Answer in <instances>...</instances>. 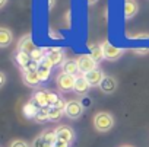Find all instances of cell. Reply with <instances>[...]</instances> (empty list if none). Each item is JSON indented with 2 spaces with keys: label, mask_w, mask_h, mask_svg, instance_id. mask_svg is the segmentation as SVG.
<instances>
[{
  "label": "cell",
  "mask_w": 149,
  "mask_h": 147,
  "mask_svg": "<svg viewBox=\"0 0 149 147\" xmlns=\"http://www.w3.org/2000/svg\"><path fill=\"white\" fill-rule=\"evenodd\" d=\"M94 127L100 133H107L114 127V118L108 112H98L94 117Z\"/></svg>",
  "instance_id": "obj_1"
},
{
  "label": "cell",
  "mask_w": 149,
  "mask_h": 147,
  "mask_svg": "<svg viewBox=\"0 0 149 147\" xmlns=\"http://www.w3.org/2000/svg\"><path fill=\"white\" fill-rule=\"evenodd\" d=\"M76 61L79 66V73H82V75H88L97 68V61L91 57V54H82L78 57Z\"/></svg>",
  "instance_id": "obj_2"
},
{
  "label": "cell",
  "mask_w": 149,
  "mask_h": 147,
  "mask_svg": "<svg viewBox=\"0 0 149 147\" xmlns=\"http://www.w3.org/2000/svg\"><path fill=\"white\" fill-rule=\"evenodd\" d=\"M84 112V106L79 101H67L66 108H64V115L69 117L70 119H78Z\"/></svg>",
  "instance_id": "obj_3"
},
{
  "label": "cell",
  "mask_w": 149,
  "mask_h": 147,
  "mask_svg": "<svg viewBox=\"0 0 149 147\" xmlns=\"http://www.w3.org/2000/svg\"><path fill=\"white\" fill-rule=\"evenodd\" d=\"M74 82H76V76H70V75H66V73H60L57 76V86L63 92L73 90Z\"/></svg>",
  "instance_id": "obj_4"
},
{
  "label": "cell",
  "mask_w": 149,
  "mask_h": 147,
  "mask_svg": "<svg viewBox=\"0 0 149 147\" xmlns=\"http://www.w3.org/2000/svg\"><path fill=\"white\" fill-rule=\"evenodd\" d=\"M101 47H102V51H104V57H105L107 60H110V61H114V60L120 58V57L123 55V52H124V50L111 45L108 41H104V42L101 44Z\"/></svg>",
  "instance_id": "obj_5"
},
{
  "label": "cell",
  "mask_w": 149,
  "mask_h": 147,
  "mask_svg": "<svg viewBox=\"0 0 149 147\" xmlns=\"http://www.w3.org/2000/svg\"><path fill=\"white\" fill-rule=\"evenodd\" d=\"M54 131H56L58 140H63V141H67V143H72L74 140V131L67 125H60Z\"/></svg>",
  "instance_id": "obj_6"
},
{
  "label": "cell",
  "mask_w": 149,
  "mask_h": 147,
  "mask_svg": "<svg viewBox=\"0 0 149 147\" xmlns=\"http://www.w3.org/2000/svg\"><path fill=\"white\" fill-rule=\"evenodd\" d=\"M89 89H91V85H89L88 80L85 79V75H82V76H76V82H74L73 92H74V93H78V95H86Z\"/></svg>",
  "instance_id": "obj_7"
},
{
  "label": "cell",
  "mask_w": 149,
  "mask_h": 147,
  "mask_svg": "<svg viewBox=\"0 0 149 147\" xmlns=\"http://www.w3.org/2000/svg\"><path fill=\"white\" fill-rule=\"evenodd\" d=\"M47 58L53 63V66H58L64 63V52L60 48H50L47 51Z\"/></svg>",
  "instance_id": "obj_8"
},
{
  "label": "cell",
  "mask_w": 149,
  "mask_h": 147,
  "mask_svg": "<svg viewBox=\"0 0 149 147\" xmlns=\"http://www.w3.org/2000/svg\"><path fill=\"white\" fill-rule=\"evenodd\" d=\"M85 79L88 80V83L91 85V88H92V86H100L101 82H102V79H104V75H102V71H101L100 68H95V70H92L91 73L85 75Z\"/></svg>",
  "instance_id": "obj_9"
},
{
  "label": "cell",
  "mask_w": 149,
  "mask_h": 147,
  "mask_svg": "<svg viewBox=\"0 0 149 147\" xmlns=\"http://www.w3.org/2000/svg\"><path fill=\"white\" fill-rule=\"evenodd\" d=\"M35 50H37V47L34 45V42H32V39H31V35L24 37V38L19 41V44H18V51L26 52V54H29V55H31V52L35 51Z\"/></svg>",
  "instance_id": "obj_10"
},
{
  "label": "cell",
  "mask_w": 149,
  "mask_h": 147,
  "mask_svg": "<svg viewBox=\"0 0 149 147\" xmlns=\"http://www.w3.org/2000/svg\"><path fill=\"white\" fill-rule=\"evenodd\" d=\"M61 73H66V75L70 76H76L79 73V66L76 60H66L61 66Z\"/></svg>",
  "instance_id": "obj_11"
},
{
  "label": "cell",
  "mask_w": 149,
  "mask_h": 147,
  "mask_svg": "<svg viewBox=\"0 0 149 147\" xmlns=\"http://www.w3.org/2000/svg\"><path fill=\"white\" fill-rule=\"evenodd\" d=\"M51 67H53V63L45 57V60L40 64V68H38V76L41 79V82H45L48 77H50V71H51Z\"/></svg>",
  "instance_id": "obj_12"
},
{
  "label": "cell",
  "mask_w": 149,
  "mask_h": 147,
  "mask_svg": "<svg viewBox=\"0 0 149 147\" xmlns=\"http://www.w3.org/2000/svg\"><path fill=\"white\" fill-rule=\"evenodd\" d=\"M100 88H101V90H102L104 93H113V92L116 90V88H117V82H116V79L111 77V76H104V79H102Z\"/></svg>",
  "instance_id": "obj_13"
},
{
  "label": "cell",
  "mask_w": 149,
  "mask_h": 147,
  "mask_svg": "<svg viewBox=\"0 0 149 147\" xmlns=\"http://www.w3.org/2000/svg\"><path fill=\"white\" fill-rule=\"evenodd\" d=\"M32 102L38 106V108H48V98H47V92L45 90H37L32 96Z\"/></svg>",
  "instance_id": "obj_14"
},
{
  "label": "cell",
  "mask_w": 149,
  "mask_h": 147,
  "mask_svg": "<svg viewBox=\"0 0 149 147\" xmlns=\"http://www.w3.org/2000/svg\"><path fill=\"white\" fill-rule=\"evenodd\" d=\"M137 10H139V6L134 0H126L124 2V16H126V19L133 18L137 13Z\"/></svg>",
  "instance_id": "obj_15"
},
{
  "label": "cell",
  "mask_w": 149,
  "mask_h": 147,
  "mask_svg": "<svg viewBox=\"0 0 149 147\" xmlns=\"http://www.w3.org/2000/svg\"><path fill=\"white\" fill-rule=\"evenodd\" d=\"M24 83L28 86H38L41 83V79L38 76V71H28L24 73Z\"/></svg>",
  "instance_id": "obj_16"
},
{
  "label": "cell",
  "mask_w": 149,
  "mask_h": 147,
  "mask_svg": "<svg viewBox=\"0 0 149 147\" xmlns=\"http://www.w3.org/2000/svg\"><path fill=\"white\" fill-rule=\"evenodd\" d=\"M38 111H40V108H38L32 101L26 102V104H25V106H24V115H25L26 118H29V119H35V117H37Z\"/></svg>",
  "instance_id": "obj_17"
},
{
  "label": "cell",
  "mask_w": 149,
  "mask_h": 147,
  "mask_svg": "<svg viewBox=\"0 0 149 147\" xmlns=\"http://www.w3.org/2000/svg\"><path fill=\"white\" fill-rule=\"evenodd\" d=\"M15 60H16V63H18V66H19L21 68H25V67L32 61V60H31V55L26 54V52H22V51H16Z\"/></svg>",
  "instance_id": "obj_18"
},
{
  "label": "cell",
  "mask_w": 149,
  "mask_h": 147,
  "mask_svg": "<svg viewBox=\"0 0 149 147\" xmlns=\"http://www.w3.org/2000/svg\"><path fill=\"white\" fill-rule=\"evenodd\" d=\"M12 38H13V35H12V32L8 28H2V29H0V47L6 48L12 42Z\"/></svg>",
  "instance_id": "obj_19"
},
{
  "label": "cell",
  "mask_w": 149,
  "mask_h": 147,
  "mask_svg": "<svg viewBox=\"0 0 149 147\" xmlns=\"http://www.w3.org/2000/svg\"><path fill=\"white\" fill-rule=\"evenodd\" d=\"M89 51H91V57H92L97 63H100L101 60H104V58H105V57H104L102 47H101V45H98V44L89 45Z\"/></svg>",
  "instance_id": "obj_20"
},
{
  "label": "cell",
  "mask_w": 149,
  "mask_h": 147,
  "mask_svg": "<svg viewBox=\"0 0 149 147\" xmlns=\"http://www.w3.org/2000/svg\"><path fill=\"white\" fill-rule=\"evenodd\" d=\"M45 57H47V50H42V48H37L35 51L31 52V60L38 64H41L45 60Z\"/></svg>",
  "instance_id": "obj_21"
},
{
  "label": "cell",
  "mask_w": 149,
  "mask_h": 147,
  "mask_svg": "<svg viewBox=\"0 0 149 147\" xmlns=\"http://www.w3.org/2000/svg\"><path fill=\"white\" fill-rule=\"evenodd\" d=\"M64 111L60 109V108H56V106H50L48 108V118L50 121H58L61 117H63Z\"/></svg>",
  "instance_id": "obj_22"
},
{
  "label": "cell",
  "mask_w": 149,
  "mask_h": 147,
  "mask_svg": "<svg viewBox=\"0 0 149 147\" xmlns=\"http://www.w3.org/2000/svg\"><path fill=\"white\" fill-rule=\"evenodd\" d=\"M41 137H42L48 144H51V146H54V143L57 141V134H56L54 130H53V131H42V133H41Z\"/></svg>",
  "instance_id": "obj_23"
},
{
  "label": "cell",
  "mask_w": 149,
  "mask_h": 147,
  "mask_svg": "<svg viewBox=\"0 0 149 147\" xmlns=\"http://www.w3.org/2000/svg\"><path fill=\"white\" fill-rule=\"evenodd\" d=\"M48 108H50V106H48ZM48 108H40V111H38L37 117H35V121H37V122H45V121L50 119V118H48Z\"/></svg>",
  "instance_id": "obj_24"
},
{
  "label": "cell",
  "mask_w": 149,
  "mask_h": 147,
  "mask_svg": "<svg viewBox=\"0 0 149 147\" xmlns=\"http://www.w3.org/2000/svg\"><path fill=\"white\" fill-rule=\"evenodd\" d=\"M31 147H54V146H51V144H48L42 137H41V134L32 141V144H31Z\"/></svg>",
  "instance_id": "obj_25"
},
{
  "label": "cell",
  "mask_w": 149,
  "mask_h": 147,
  "mask_svg": "<svg viewBox=\"0 0 149 147\" xmlns=\"http://www.w3.org/2000/svg\"><path fill=\"white\" fill-rule=\"evenodd\" d=\"M47 98H48V105L50 106H54L61 98L57 95V93H54V92H47Z\"/></svg>",
  "instance_id": "obj_26"
},
{
  "label": "cell",
  "mask_w": 149,
  "mask_h": 147,
  "mask_svg": "<svg viewBox=\"0 0 149 147\" xmlns=\"http://www.w3.org/2000/svg\"><path fill=\"white\" fill-rule=\"evenodd\" d=\"M9 147H31V146L26 141H24V140H13Z\"/></svg>",
  "instance_id": "obj_27"
},
{
  "label": "cell",
  "mask_w": 149,
  "mask_h": 147,
  "mask_svg": "<svg viewBox=\"0 0 149 147\" xmlns=\"http://www.w3.org/2000/svg\"><path fill=\"white\" fill-rule=\"evenodd\" d=\"M54 147H70V143H67V141H63V140H58V138H57V141L54 143Z\"/></svg>",
  "instance_id": "obj_28"
},
{
  "label": "cell",
  "mask_w": 149,
  "mask_h": 147,
  "mask_svg": "<svg viewBox=\"0 0 149 147\" xmlns=\"http://www.w3.org/2000/svg\"><path fill=\"white\" fill-rule=\"evenodd\" d=\"M0 79H2V86H5V83H6V76L3 75V73L0 75Z\"/></svg>",
  "instance_id": "obj_29"
},
{
  "label": "cell",
  "mask_w": 149,
  "mask_h": 147,
  "mask_svg": "<svg viewBox=\"0 0 149 147\" xmlns=\"http://www.w3.org/2000/svg\"><path fill=\"white\" fill-rule=\"evenodd\" d=\"M6 2H8V0H0V6H2V8H3V6L6 5Z\"/></svg>",
  "instance_id": "obj_30"
},
{
  "label": "cell",
  "mask_w": 149,
  "mask_h": 147,
  "mask_svg": "<svg viewBox=\"0 0 149 147\" xmlns=\"http://www.w3.org/2000/svg\"><path fill=\"white\" fill-rule=\"evenodd\" d=\"M97 2H98V0H88L89 5H94V3H97Z\"/></svg>",
  "instance_id": "obj_31"
},
{
  "label": "cell",
  "mask_w": 149,
  "mask_h": 147,
  "mask_svg": "<svg viewBox=\"0 0 149 147\" xmlns=\"http://www.w3.org/2000/svg\"><path fill=\"white\" fill-rule=\"evenodd\" d=\"M121 147H133V146H121Z\"/></svg>",
  "instance_id": "obj_32"
}]
</instances>
